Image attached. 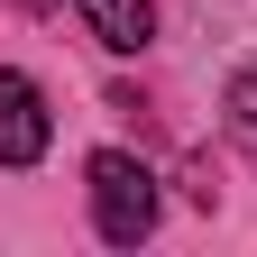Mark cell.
Segmentation results:
<instances>
[{
	"label": "cell",
	"instance_id": "obj_2",
	"mask_svg": "<svg viewBox=\"0 0 257 257\" xmlns=\"http://www.w3.org/2000/svg\"><path fill=\"white\" fill-rule=\"evenodd\" d=\"M55 138V119H46V92L28 83V74H0V166H37Z\"/></svg>",
	"mask_w": 257,
	"mask_h": 257
},
{
	"label": "cell",
	"instance_id": "obj_5",
	"mask_svg": "<svg viewBox=\"0 0 257 257\" xmlns=\"http://www.w3.org/2000/svg\"><path fill=\"white\" fill-rule=\"evenodd\" d=\"M19 10H55V0H19Z\"/></svg>",
	"mask_w": 257,
	"mask_h": 257
},
{
	"label": "cell",
	"instance_id": "obj_3",
	"mask_svg": "<svg viewBox=\"0 0 257 257\" xmlns=\"http://www.w3.org/2000/svg\"><path fill=\"white\" fill-rule=\"evenodd\" d=\"M74 10H83V28H92L110 55H138V46L156 37V0H74Z\"/></svg>",
	"mask_w": 257,
	"mask_h": 257
},
{
	"label": "cell",
	"instance_id": "obj_1",
	"mask_svg": "<svg viewBox=\"0 0 257 257\" xmlns=\"http://www.w3.org/2000/svg\"><path fill=\"white\" fill-rule=\"evenodd\" d=\"M83 184H92V230H101L110 248H138V239L156 230V175L138 166V156L101 147V156L83 166Z\"/></svg>",
	"mask_w": 257,
	"mask_h": 257
},
{
	"label": "cell",
	"instance_id": "obj_4",
	"mask_svg": "<svg viewBox=\"0 0 257 257\" xmlns=\"http://www.w3.org/2000/svg\"><path fill=\"white\" fill-rule=\"evenodd\" d=\"M230 138L248 147V166H257V64L230 74Z\"/></svg>",
	"mask_w": 257,
	"mask_h": 257
}]
</instances>
